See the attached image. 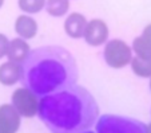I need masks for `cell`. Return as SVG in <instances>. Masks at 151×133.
<instances>
[{
	"label": "cell",
	"mask_w": 151,
	"mask_h": 133,
	"mask_svg": "<svg viewBox=\"0 0 151 133\" xmlns=\"http://www.w3.org/2000/svg\"><path fill=\"white\" fill-rule=\"evenodd\" d=\"M83 133H95V132H92V130L88 129V130H86V132H83Z\"/></svg>",
	"instance_id": "19"
},
{
	"label": "cell",
	"mask_w": 151,
	"mask_h": 133,
	"mask_svg": "<svg viewBox=\"0 0 151 133\" xmlns=\"http://www.w3.org/2000/svg\"><path fill=\"white\" fill-rule=\"evenodd\" d=\"M86 26H87V19L80 12H71L66 17L64 22V31L72 39H80L83 38Z\"/></svg>",
	"instance_id": "8"
},
{
	"label": "cell",
	"mask_w": 151,
	"mask_h": 133,
	"mask_svg": "<svg viewBox=\"0 0 151 133\" xmlns=\"http://www.w3.org/2000/svg\"><path fill=\"white\" fill-rule=\"evenodd\" d=\"M130 66L135 75L140 78H151V55L148 57L134 55L130 62Z\"/></svg>",
	"instance_id": "13"
},
{
	"label": "cell",
	"mask_w": 151,
	"mask_h": 133,
	"mask_svg": "<svg viewBox=\"0 0 151 133\" xmlns=\"http://www.w3.org/2000/svg\"><path fill=\"white\" fill-rule=\"evenodd\" d=\"M37 116L51 133H83L95 125L99 105L87 89L74 85L43 96Z\"/></svg>",
	"instance_id": "1"
},
{
	"label": "cell",
	"mask_w": 151,
	"mask_h": 133,
	"mask_svg": "<svg viewBox=\"0 0 151 133\" xmlns=\"http://www.w3.org/2000/svg\"><path fill=\"white\" fill-rule=\"evenodd\" d=\"M22 125V116L11 104L0 105V133H17Z\"/></svg>",
	"instance_id": "7"
},
{
	"label": "cell",
	"mask_w": 151,
	"mask_h": 133,
	"mask_svg": "<svg viewBox=\"0 0 151 133\" xmlns=\"http://www.w3.org/2000/svg\"><path fill=\"white\" fill-rule=\"evenodd\" d=\"M110 30L103 19H91L87 22L83 39L88 46L99 47L109 41Z\"/></svg>",
	"instance_id": "6"
},
{
	"label": "cell",
	"mask_w": 151,
	"mask_h": 133,
	"mask_svg": "<svg viewBox=\"0 0 151 133\" xmlns=\"http://www.w3.org/2000/svg\"><path fill=\"white\" fill-rule=\"evenodd\" d=\"M150 90H151V78H150Z\"/></svg>",
	"instance_id": "20"
},
{
	"label": "cell",
	"mask_w": 151,
	"mask_h": 133,
	"mask_svg": "<svg viewBox=\"0 0 151 133\" xmlns=\"http://www.w3.org/2000/svg\"><path fill=\"white\" fill-rule=\"evenodd\" d=\"M8 46H9V39L4 34H0V59L7 57Z\"/></svg>",
	"instance_id": "16"
},
{
	"label": "cell",
	"mask_w": 151,
	"mask_h": 133,
	"mask_svg": "<svg viewBox=\"0 0 151 133\" xmlns=\"http://www.w3.org/2000/svg\"><path fill=\"white\" fill-rule=\"evenodd\" d=\"M11 105L22 117L32 118L37 114L39 96H36L28 87H17L14 90L11 96Z\"/></svg>",
	"instance_id": "5"
},
{
	"label": "cell",
	"mask_w": 151,
	"mask_h": 133,
	"mask_svg": "<svg viewBox=\"0 0 151 133\" xmlns=\"http://www.w3.org/2000/svg\"><path fill=\"white\" fill-rule=\"evenodd\" d=\"M22 79V65L7 61L0 65V84L3 86H14Z\"/></svg>",
	"instance_id": "10"
},
{
	"label": "cell",
	"mask_w": 151,
	"mask_h": 133,
	"mask_svg": "<svg viewBox=\"0 0 151 133\" xmlns=\"http://www.w3.org/2000/svg\"><path fill=\"white\" fill-rule=\"evenodd\" d=\"M15 32L26 41L34 39L37 34V22L31 15H19L15 20Z\"/></svg>",
	"instance_id": "9"
},
{
	"label": "cell",
	"mask_w": 151,
	"mask_h": 133,
	"mask_svg": "<svg viewBox=\"0 0 151 133\" xmlns=\"http://www.w3.org/2000/svg\"><path fill=\"white\" fill-rule=\"evenodd\" d=\"M46 1L47 0H17V6L22 12L27 15H34L44 9Z\"/></svg>",
	"instance_id": "15"
},
{
	"label": "cell",
	"mask_w": 151,
	"mask_h": 133,
	"mask_svg": "<svg viewBox=\"0 0 151 133\" xmlns=\"http://www.w3.org/2000/svg\"><path fill=\"white\" fill-rule=\"evenodd\" d=\"M96 133H147V125L118 114H103L95 122Z\"/></svg>",
	"instance_id": "3"
},
{
	"label": "cell",
	"mask_w": 151,
	"mask_h": 133,
	"mask_svg": "<svg viewBox=\"0 0 151 133\" xmlns=\"http://www.w3.org/2000/svg\"><path fill=\"white\" fill-rule=\"evenodd\" d=\"M3 4H4V0H0V8L3 7Z\"/></svg>",
	"instance_id": "18"
},
{
	"label": "cell",
	"mask_w": 151,
	"mask_h": 133,
	"mask_svg": "<svg viewBox=\"0 0 151 133\" xmlns=\"http://www.w3.org/2000/svg\"><path fill=\"white\" fill-rule=\"evenodd\" d=\"M103 57L107 66L111 69H123L128 66L132 59V49L122 39H111L104 43Z\"/></svg>",
	"instance_id": "4"
},
{
	"label": "cell",
	"mask_w": 151,
	"mask_h": 133,
	"mask_svg": "<svg viewBox=\"0 0 151 133\" xmlns=\"http://www.w3.org/2000/svg\"><path fill=\"white\" fill-rule=\"evenodd\" d=\"M79 78L76 61L68 50L58 46L40 47L22 63V85L39 97L66 90Z\"/></svg>",
	"instance_id": "2"
},
{
	"label": "cell",
	"mask_w": 151,
	"mask_h": 133,
	"mask_svg": "<svg viewBox=\"0 0 151 133\" xmlns=\"http://www.w3.org/2000/svg\"><path fill=\"white\" fill-rule=\"evenodd\" d=\"M31 52V47H29L28 42L23 38H15L12 41H9L8 51H7V58L8 61L16 62V63H23L28 54Z\"/></svg>",
	"instance_id": "11"
},
{
	"label": "cell",
	"mask_w": 151,
	"mask_h": 133,
	"mask_svg": "<svg viewBox=\"0 0 151 133\" xmlns=\"http://www.w3.org/2000/svg\"><path fill=\"white\" fill-rule=\"evenodd\" d=\"M132 52L140 57H148L151 55V23L143 28L142 35L137 36L132 41Z\"/></svg>",
	"instance_id": "12"
},
{
	"label": "cell",
	"mask_w": 151,
	"mask_h": 133,
	"mask_svg": "<svg viewBox=\"0 0 151 133\" xmlns=\"http://www.w3.org/2000/svg\"><path fill=\"white\" fill-rule=\"evenodd\" d=\"M46 9L51 16L62 17L68 12L70 9V0H47Z\"/></svg>",
	"instance_id": "14"
},
{
	"label": "cell",
	"mask_w": 151,
	"mask_h": 133,
	"mask_svg": "<svg viewBox=\"0 0 151 133\" xmlns=\"http://www.w3.org/2000/svg\"><path fill=\"white\" fill-rule=\"evenodd\" d=\"M147 133H151V122L147 125Z\"/></svg>",
	"instance_id": "17"
}]
</instances>
